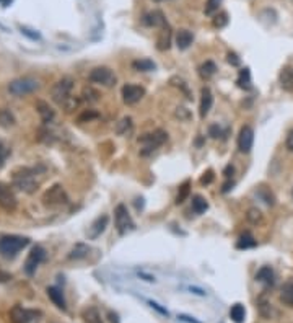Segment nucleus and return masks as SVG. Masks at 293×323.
Returning <instances> with one entry per match:
<instances>
[{"label":"nucleus","mask_w":293,"mask_h":323,"mask_svg":"<svg viewBox=\"0 0 293 323\" xmlns=\"http://www.w3.org/2000/svg\"><path fill=\"white\" fill-rule=\"evenodd\" d=\"M148 304H150V307H151V309H156V310L160 312V314H163V315H168V312H166L165 309H161V307H160L158 304H156V302H151V300H148Z\"/></svg>","instance_id":"603ef678"},{"label":"nucleus","mask_w":293,"mask_h":323,"mask_svg":"<svg viewBox=\"0 0 293 323\" xmlns=\"http://www.w3.org/2000/svg\"><path fill=\"white\" fill-rule=\"evenodd\" d=\"M0 207L7 212H12L17 207V197H15L13 191L3 183H0Z\"/></svg>","instance_id":"ddd939ff"},{"label":"nucleus","mask_w":293,"mask_h":323,"mask_svg":"<svg viewBox=\"0 0 293 323\" xmlns=\"http://www.w3.org/2000/svg\"><path fill=\"white\" fill-rule=\"evenodd\" d=\"M227 61H228L232 65H234V67H238V65H239V62H241V61H239V57H238L236 54H234V53H228Z\"/></svg>","instance_id":"c03bdc74"},{"label":"nucleus","mask_w":293,"mask_h":323,"mask_svg":"<svg viewBox=\"0 0 293 323\" xmlns=\"http://www.w3.org/2000/svg\"><path fill=\"white\" fill-rule=\"evenodd\" d=\"M109 317H111V322H113V323H119L117 315H116V314H113V312H109Z\"/></svg>","instance_id":"6e6d98bb"},{"label":"nucleus","mask_w":293,"mask_h":323,"mask_svg":"<svg viewBox=\"0 0 293 323\" xmlns=\"http://www.w3.org/2000/svg\"><path fill=\"white\" fill-rule=\"evenodd\" d=\"M108 224H109V217L108 216H99V217H96L95 219V222L91 224V227H90V232H88V237L91 238V240H95V238H98L101 233L106 230V227H108Z\"/></svg>","instance_id":"2eb2a0df"},{"label":"nucleus","mask_w":293,"mask_h":323,"mask_svg":"<svg viewBox=\"0 0 293 323\" xmlns=\"http://www.w3.org/2000/svg\"><path fill=\"white\" fill-rule=\"evenodd\" d=\"M287 149L290 150V152H293V129L289 132V135H287Z\"/></svg>","instance_id":"8fccbe9b"},{"label":"nucleus","mask_w":293,"mask_h":323,"mask_svg":"<svg viewBox=\"0 0 293 323\" xmlns=\"http://www.w3.org/2000/svg\"><path fill=\"white\" fill-rule=\"evenodd\" d=\"M230 317H232V320L236 322V323L244 322V317H246L244 307L241 304H234L232 309H230Z\"/></svg>","instance_id":"2f4dec72"},{"label":"nucleus","mask_w":293,"mask_h":323,"mask_svg":"<svg viewBox=\"0 0 293 323\" xmlns=\"http://www.w3.org/2000/svg\"><path fill=\"white\" fill-rule=\"evenodd\" d=\"M10 317H12L13 323H39L43 319V314H41V310L23 309L20 305H15L10 312Z\"/></svg>","instance_id":"423d86ee"},{"label":"nucleus","mask_w":293,"mask_h":323,"mask_svg":"<svg viewBox=\"0 0 293 323\" xmlns=\"http://www.w3.org/2000/svg\"><path fill=\"white\" fill-rule=\"evenodd\" d=\"M130 129H132V119H130V118H122L121 121L117 123L116 132H117L119 135H125V134L130 131Z\"/></svg>","instance_id":"473e14b6"},{"label":"nucleus","mask_w":293,"mask_h":323,"mask_svg":"<svg viewBox=\"0 0 293 323\" xmlns=\"http://www.w3.org/2000/svg\"><path fill=\"white\" fill-rule=\"evenodd\" d=\"M78 105H80V98H78V97H72L70 100L65 101V105L62 106V108L65 109V113H72L73 109L78 108Z\"/></svg>","instance_id":"4c0bfd02"},{"label":"nucleus","mask_w":293,"mask_h":323,"mask_svg":"<svg viewBox=\"0 0 293 323\" xmlns=\"http://www.w3.org/2000/svg\"><path fill=\"white\" fill-rule=\"evenodd\" d=\"M73 85H75V82H73L72 77H62V79L57 80L54 83V87L51 88L52 100H54L59 106H64L65 101L70 100V98L73 97L72 95Z\"/></svg>","instance_id":"7ed1b4c3"},{"label":"nucleus","mask_w":293,"mask_h":323,"mask_svg":"<svg viewBox=\"0 0 293 323\" xmlns=\"http://www.w3.org/2000/svg\"><path fill=\"white\" fill-rule=\"evenodd\" d=\"M132 69L137 72H150V70H155L156 65H155V62L150 59H137L132 62Z\"/></svg>","instance_id":"bb28decb"},{"label":"nucleus","mask_w":293,"mask_h":323,"mask_svg":"<svg viewBox=\"0 0 293 323\" xmlns=\"http://www.w3.org/2000/svg\"><path fill=\"white\" fill-rule=\"evenodd\" d=\"M171 83H173V85H175V87L181 88V90L184 92L186 95H187V98H191L189 88H187V85H186V82H184V80H182V79H179V77H173V79H171Z\"/></svg>","instance_id":"a19ab883"},{"label":"nucleus","mask_w":293,"mask_h":323,"mask_svg":"<svg viewBox=\"0 0 293 323\" xmlns=\"http://www.w3.org/2000/svg\"><path fill=\"white\" fill-rule=\"evenodd\" d=\"M256 245H258V242H256V238L251 235L249 232H244L241 237L238 238L236 242V248L238 250H248V248H254Z\"/></svg>","instance_id":"a878e982"},{"label":"nucleus","mask_w":293,"mask_h":323,"mask_svg":"<svg viewBox=\"0 0 293 323\" xmlns=\"http://www.w3.org/2000/svg\"><path fill=\"white\" fill-rule=\"evenodd\" d=\"M33 30H28V28H22V33L23 34H26L28 38H31V39H39V33H31Z\"/></svg>","instance_id":"09e8293b"},{"label":"nucleus","mask_w":293,"mask_h":323,"mask_svg":"<svg viewBox=\"0 0 293 323\" xmlns=\"http://www.w3.org/2000/svg\"><path fill=\"white\" fill-rule=\"evenodd\" d=\"M99 116V114L96 111H93V109H88V111L82 113L80 118H78V121L80 123H87V121H91V119H96Z\"/></svg>","instance_id":"79ce46f5"},{"label":"nucleus","mask_w":293,"mask_h":323,"mask_svg":"<svg viewBox=\"0 0 293 323\" xmlns=\"http://www.w3.org/2000/svg\"><path fill=\"white\" fill-rule=\"evenodd\" d=\"M208 209V202L204 196L201 194H196L192 197V211L196 212V214H204Z\"/></svg>","instance_id":"c85d7f7f"},{"label":"nucleus","mask_w":293,"mask_h":323,"mask_svg":"<svg viewBox=\"0 0 293 323\" xmlns=\"http://www.w3.org/2000/svg\"><path fill=\"white\" fill-rule=\"evenodd\" d=\"M259 310H261V314H263L264 317H267V319H270L272 317V307L265 299L259 300Z\"/></svg>","instance_id":"58836bf2"},{"label":"nucleus","mask_w":293,"mask_h":323,"mask_svg":"<svg viewBox=\"0 0 293 323\" xmlns=\"http://www.w3.org/2000/svg\"><path fill=\"white\" fill-rule=\"evenodd\" d=\"M12 279V274L7 273V271H2L0 269V283H7V281Z\"/></svg>","instance_id":"3c124183"},{"label":"nucleus","mask_w":293,"mask_h":323,"mask_svg":"<svg viewBox=\"0 0 293 323\" xmlns=\"http://www.w3.org/2000/svg\"><path fill=\"white\" fill-rule=\"evenodd\" d=\"M215 72H217V65H215V62H212V61H205L199 67V74H201L204 80H208L210 77H213Z\"/></svg>","instance_id":"393cba45"},{"label":"nucleus","mask_w":293,"mask_h":323,"mask_svg":"<svg viewBox=\"0 0 293 323\" xmlns=\"http://www.w3.org/2000/svg\"><path fill=\"white\" fill-rule=\"evenodd\" d=\"M256 281H259V283H263L265 286H272L275 281L274 269H272L270 266H263L258 271V274H256Z\"/></svg>","instance_id":"aec40b11"},{"label":"nucleus","mask_w":293,"mask_h":323,"mask_svg":"<svg viewBox=\"0 0 293 323\" xmlns=\"http://www.w3.org/2000/svg\"><path fill=\"white\" fill-rule=\"evenodd\" d=\"M233 186H234V183H233V181H232V180H228V181H227V183H225V185H223V188H222V191H223V193H228L230 190H232V188H233Z\"/></svg>","instance_id":"864d4df0"},{"label":"nucleus","mask_w":293,"mask_h":323,"mask_svg":"<svg viewBox=\"0 0 293 323\" xmlns=\"http://www.w3.org/2000/svg\"><path fill=\"white\" fill-rule=\"evenodd\" d=\"M91 83H98L101 87H113L116 85V75L109 67H95L90 75H88Z\"/></svg>","instance_id":"6e6552de"},{"label":"nucleus","mask_w":293,"mask_h":323,"mask_svg":"<svg viewBox=\"0 0 293 323\" xmlns=\"http://www.w3.org/2000/svg\"><path fill=\"white\" fill-rule=\"evenodd\" d=\"M48 295H49V299L54 302V304L59 307V309H62V310H65L67 309V304H65V297H64V294H62V291L59 289V288H48Z\"/></svg>","instance_id":"4be33fe9"},{"label":"nucleus","mask_w":293,"mask_h":323,"mask_svg":"<svg viewBox=\"0 0 293 323\" xmlns=\"http://www.w3.org/2000/svg\"><path fill=\"white\" fill-rule=\"evenodd\" d=\"M192 41H194V36H192L189 30H179L176 33V46L181 51L189 48V46L192 44Z\"/></svg>","instance_id":"a211bd4d"},{"label":"nucleus","mask_w":293,"mask_h":323,"mask_svg":"<svg viewBox=\"0 0 293 323\" xmlns=\"http://www.w3.org/2000/svg\"><path fill=\"white\" fill-rule=\"evenodd\" d=\"M144 25H146V27H165L166 25V18H165V15L161 13V12H158V10H155V12H150V13H146V15H144Z\"/></svg>","instance_id":"dca6fc26"},{"label":"nucleus","mask_w":293,"mask_h":323,"mask_svg":"<svg viewBox=\"0 0 293 323\" xmlns=\"http://www.w3.org/2000/svg\"><path fill=\"white\" fill-rule=\"evenodd\" d=\"M222 5V0H207L205 3V15H213L218 12V7Z\"/></svg>","instance_id":"e433bc0d"},{"label":"nucleus","mask_w":293,"mask_h":323,"mask_svg":"<svg viewBox=\"0 0 293 323\" xmlns=\"http://www.w3.org/2000/svg\"><path fill=\"white\" fill-rule=\"evenodd\" d=\"M155 2H163V0H155Z\"/></svg>","instance_id":"4d7b16f0"},{"label":"nucleus","mask_w":293,"mask_h":323,"mask_svg":"<svg viewBox=\"0 0 293 323\" xmlns=\"http://www.w3.org/2000/svg\"><path fill=\"white\" fill-rule=\"evenodd\" d=\"M208 134H210V137L217 139V137H220V134H222V131H220V128L217 126V124H213V126L208 128Z\"/></svg>","instance_id":"a18cd8bd"},{"label":"nucleus","mask_w":293,"mask_h":323,"mask_svg":"<svg viewBox=\"0 0 293 323\" xmlns=\"http://www.w3.org/2000/svg\"><path fill=\"white\" fill-rule=\"evenodd\" d=\"M29 243L26 237L20 235H3L0 237V255L3 258H13L22 252V250Z\"/></svg>","instance_id":"f257e3e1"},{"label":"nucleus","mask_w":293,"mask_h":323,"mask_svg":"<svg viewBox=\"0 0 293 323\" xmlns=\"http://www.w3.org/2000/svg\"><path fill=\"white\" fill-rule=\"evenodd\" d=\"M213 105V95L208 87H204L201 90V106H199V113H201V118L204 119L208 114V111L212 109Z\"/></svg>","instance_id":"4468645a"},{"label":"nucleus","mask_w":293,"mask_h":323,"mask_svg":"<svg viewBox=\"0 0 293 323\" xmlns=\"http://www.w3.org/2000/svg\"><path fill=\"white\" fill-rule=\"evenodd\" d=\"M246 217H248V221L251 224L263 222V214H261V211L258 209V207H251V209H248V214H246Z\"/></svg>","instance_id":"f704fd0d"},{"label":"nucleus","mask_w":293,"mask_h":323,"mask_svg":"<svg viewBox=\"0 0 293 323\" xmlns=\"http://www.w3.org/2000/svg\"><path fill=\"white\" fill-rule=\"evenodd\" d=\"M82 315H83L85 323H103L101 315H99L98 309H95V307H88V309L83 310Z\"/></svg>","instance_id":"c756f323"},{"label":"nucleus","mask_w":293,"mask_h":323,"mask_svg":"<svg viewBox=\"0 0 293 323\" xmlns=\"http://www.w3.org/2000/svg\"><path fill=\"white\" fill-rule=\"evenodd\" d=\"M233 173H234V166H233V165H227V166H225V170H223L225 178L230 180V178L233 176Z\"/></svg>","instance_id":"de8ad7c7"},{"label":"nucleus","mask_w":293,"mask_h":323,"mask_svg":"<svg viewBox=\"0 0 293 323\" xmlns=\"http://www.w3.org/2000/svg\"><path fill=\"white\" fill-rule=\"evenodd\" d=\"M43 201L46 206H60V204H67L69 197H67L65 191L60 185H54L52 188H49L44 193Z\"/></svg>","instance_id":"9d476101"},{"label":"nucleus","mask_w":293,"mask_h":323,"mask_svg":"<svg viewBox=\"0 0 293 323\" xmlns=\"http://www.w3.org/2000/svg\"><path fill=\"white\" fill-rule=\"evenodd\" d=\"M175 116L179 119V121H189V119H191V113H189V109H187V108L179 106V108H176Z\"/></svg>","instance_id":"ea45409f"},{"label":"nucleus","mask_w":293,"mask_h":323,"mask_svg":"<svg viewBox=\"0 0 293 323\" xmlns=\"http://www.w3.org/2000/svg\"><path fill=\"white\" fill-rule=\"evenodd\" d=\"M44 258H46L44 248L39 247V245H36V247L29 252L28 258H26V261H25V273L28 276H33L39 264L43 263Z\"/></svg>","instance_id":"1a4fd4ad"},{"label":"nucleus","mask_w":293,"mask_h":323,"mask_svg":"<svg viewBox=\"0 0 293 323\" xmlns=\"http://www.w3.org/2000/svg\"><path fill=\"white\" fill-rule=\"evenodd\" d=\"M280 87L285 92H293V67H284L279 75Z\"/></svg>","instance_id":"f3484780"},{"label":"nucleus","mask_w":293,"mask_h":323,"mask_svg":"<svg viewBox=\"0 0 293 323\" xmlns=\"http://www.w3.org/2000/svg\"><path fill=\"white\" fill-rule=\"evenodd\" d=\"M170 46H171V30L168 25H165V27H161L158 39H156V48L160 51H166L170 49Z\"/></svg>","instance_id":"6ab92c4d"},{"label":"nucleus","mask_w":293,"mask_h":323,"mask_svg":"<svg viewBox=\"0 0 293 323\" xmlns=\"http://www.w3.org/2000/svg\"><path fill=\"white\" fill-rule=\"evenodd\" d=\"M236 83H238L239 88H243V90H251V88H253V82H251V72H249L248 67L239 72Z\"/></svg>","instance_id":"cd10ccee"},{"label":"nucleus","mask_w":293,"mask_h":323,"mask_svg":"<svg viewBox=\"0 0 293 323\" xmlns=\"http://www.w3.org/2000/svg\"><path fill=\"white\" fill-rule=\"evenodd\" d=\"M122 100L125 105H135L145 97V88L140 85H134V83H127L122 87Z\"/></svg>","instance_id":"9b49d317"},{"label":"nucleus","mask_w":293,"mask_h":323,"mask_svg":"<svg viewBox=\"0 0 293 323\" xmlns=\"http://www.w3.org/2000/svg\"><path fill=\"white\" fill-rule=\"evenodd\" d=\"M179 320H182V322H187V323H201V322H197V320H194V319H191V317H187V315H179L177 317Z\"/></svg>","instance_id":"5fc2aeb1"},{"label":"nucleus","mask_w":293,"mask_h":323,"mask_svg":"<svg viewBox=\"0 0 293 323\" xmlns=\"http://www.w3.org/2000/svg\"><path fill=\"white\" fill-rule=\"evenodd\" d=\"M292 194H293V193H292Z\"/></svg>","instance_id":"13d9d810"},{"label":"nucleus","mask_w":293,"mask_h":323,"mask_svg":"<svg viewBox=\"0 0 293 323\" xmlns=\"http://www.w3.org/2000/svg\"><path fill=\"white\" fill-rule=\"evenodd\" d=\"M213 180H215V175H213V171H212V170H207L205 173L202 175V178H201V185H210Z\"/></svg>","instance_id":"37998d69"},{"label":"nucleus","mask_w":293,"mask_h":323,"mask_svg":"<svg viewBox=\"0 0 293 323\" xmlns=\"http://www.w3.org/2000/svg\"><path fill=\"white\" fill-rule=\"evenodd\" d=\"M114 222H116V228H117L119 235H125L127 232L135 228L132 217H130L127 207L124 204H119L116 206V209H114Z\"/></svg>","instance_id":"39448f33"},{"label":"nucleus","mask_w":293,"mask_h":323,"mask_svg":"<svg viewBox=\"0 0 293 323\" xmlns=\"http://www.w3.org/2000/svg\"><path fill=\"white\" fill-rule=\"evenodd\" d=\"M82 97H83V100H87V101H90V103H95V101L99 100V93L93 87H85V88H83Z\"/></svg>","instance_id":"72a5a7b5"},{"label":"nucleus","mask_w":293,"mask_h":323,"mask_svg":"<svg viewBox=\"0 0 293 323\" xmlns=\"http://www.w3.org/2000/svg\"><path fill=\"white\" fill-rule=\"evenodd\" d=\"M280 300L284 302L285 305L293 307V281H289L282 286V291H280Z\"/></svg>","instance_id":"b1692460"},{"label":"nucleus","mask_w":293,"mask_h":323,"mask_svg":"<svg viewBox=\"0 0 293 323\" xmlns=\"http://www.w3.org/2000/svg\"><path fill=\"white\" fill-rule=\"evenodd\" d=\"M189 193H191V181L186 180L184 183L179 186V190H177V194H176V204H182L187 197H189Z\"/></svg>","instance_id":"7c9ffc66"},{"label":"nucleus","mask_w":293,"mask_h":323,"mask_svg":"<svg viewBox=\"0 0 293 323\" xmlns=\"http://www.w3.org/2000/svg\"><path fill=\"white\" fill-rule=\"evenodd\" d=\"M36 109H38V113H39V116H41V119H43V123H52V119H54V116H56V113H54V109H52L48 103L46 101H38L36 103Z\"/></svg>","instance_id":"412c9836"},{"label":"nucleus","mask_w":293,"mask_h":323,"mask_svg":"<svg viewBox=\"0 0 293 323\" xmlns=\"http://www.w3.org/2000/svg\"><path fill=\"white\" fill-rule=\"evenodd\" d=\"M39 88V82L34 80V79H17L13 80L12 83L8 85V92L12 93L15 97H23V95H29V93L36 92Z\"/></svg>","instance_id":"0eeeda50"},{"label":"nucleus","mask_w":293,"mask_h":323,"mask_svg":"<svg viewBox=\"0 0 293 323\" xmlns=\"http://www.w3.org/2000/svg\"><path fill=\"white\" fill-rule=\"evenodd\" d=\"M168 139V134H166L163 129H156L153 132H146L139 137V144H140V154L142 155H148L153 150H156L160 145H163Z\"/></svg>","instance_id":"f03ea898"},{"label":"nucleus","mask_w":293,"mask_h":323,"mask_svg":"<svg viewBox=\"0 0 293 323\" xmlns=\"http://www.w3.org/2000/svg\"><path fill=\"white\" fill-rule=\"evenodd\" d=\"M254 144V129L251 126H243L238 135V149L239 152L249 154Z\"/></svg>","instance_id":"f8f14e48"},{"label":"nucleus","mask_w":293,"mask_h":323,"mask_svg":"<svg viewBox=\"0 0 293 323\" xmlns=\"http://www.w3.org/2000/svg\"><path fill=\"white\" fill-rule=\"evenodd\" d=\"M7 155H8V150H7V147L0 142V165H3V162H5V159H7Z\"/></svg>","instance_id":"49530a36"},{"label":"nucleus","mask_w":293,"mask_h":323,"mask_svg":"<svg viewBox=\"0 0 293 323\" xmlns=\"http://www.w3.org/2000/svg\"><path fill=\"white\" fill-rule=\"evenodd\" d=\"M34 173L36 171L33 168H22V170L15 171L13 185L17 186L18 190H22L23 193L33 194V193L38 190V180H36Z\"/></svg>","instance_id":"20e7f679"},{"label":"nucleus","mask_w":293,"mask_h":323,"mask_svg":"<svg viewBox=\"0 0 293 323\" xmlns=\"http://www.w3.org/2000/svg\"><path fill=\"white\" fill-rule=\"evenodd\" d=\"M227 25H228V15L227 13L222 12V13L215 15V18H213V27L223 28V27H227Z\"/></svg>","instance_id":"c9c22d12"},{"label":"nucleus","mask_w":293,"mask_h":323,"mask_svg":"<svg viewBox=\"0 0 293 323\" xmlns=\"http://www.w3.org/2000/svg\"><path fill=\"white\" fill-rule=\"evenodd\" d=\"M88 253H90V247L85 243H77L75 247L70 250L69 253V259H83L88 257Z\"/></svg>","instance_id":"5701e85b"}]
</instances>
